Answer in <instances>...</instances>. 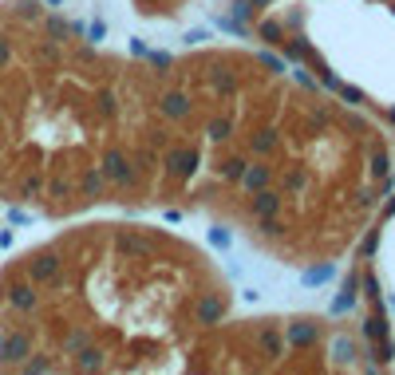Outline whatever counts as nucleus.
Returning <instances> with one entry per match:
<instances>
[{
    "label": "nucleus",
    "mask_w": 395,
    "mask_h": 375,
    "mask_svg": "<svg viewBox=\"0 0 395 375\" xmlns=\"http://www.w3.org/2000/svg\"><path fill=\"white\" fill-rule=\"evenodd\" d=\"M99 170H103V178L115 182V186H130V182H135V163H130V154H123V150H107Z\"/></svg>",
    "instance_id": "1"
},
{
    "label": "nucleus",
    "mask_w": 395,
    "mask_h": 375,
    "mask_svg": "<svg viewBox=\"0 0 395 375\" xmlns=\"http://www.w3.org/2000/svg\"><path fill=\"white\" fill-rule=\"evenodd\" d=\"M119 249L127 257H150V237H146V233H135V230H123L119 237Z\"/></svg>",
    "instance_id": "2"
},
{
    "label": "nucleus",
    "mask_w": 395,
    "mask_h": 375,
    "mask_svg": "<svg viewBox=\"0 0 395 375\" xmlns=\"http://www.w3.org/2000/svg\"><path fill=\"white\" fill-rule=\"evenodd\" d=\"M103 170H95V166H87V170H79V182H76V194L79 197H99L103 194Z\"/></svg>",
    "instance_id": "3"
},
{
    "label": "nucleus",
    "mask_w": 395,
    "mask_h": 375,
    "mask_svg": "<svg viewBox=\"0 0 395 375\" xmlns=\"http://www.w3.org/2000/svg\"><path fill=\"white\" fill-rule=\"evenodd\" d=\"M158 111H163L166 119H186V115H190V99H186V95H178V91H166V95H158Z\"/></svg>",
    "instance_id": "4"
},
{
    "label": "nucleus",
    "mask_w": 395,
    "mask_h": 375,
    "mask_svg": "<svg viewBox=\"0 0 395 375\" xmlns=\"http://www.w3.org/2000/svg\"><path fill=\"white\" fill-rule=\"evenodd\" d=\"M217 316H222V292H206L194 308V320L198 324H214Z\"/></svg>",
    "instance_id": "5"
},
{
    "label": "nucleus",
    "mask_w": 395,
    "mask_h": 375,
    "mask_svg": "<svg viewBox=\"0 0 395 375\" xmlns=\"http://www.w3.org/2000/svg\"><path fill=\"white\" fill-rule=\"evenodd\" d=\"M277 210H281V194H273V190H257V197H253V217H273Z\"/></svg>",
    "instance_id": "6"
},
{
    "label": "nucleus",
    "mask_w": 395,
    "mask_h": 375,
    "mask_svg": "<svg viewBox=\"0 0 395 375\" xmlns=\"http://www.w3.org/2000/svg\"><path fill=\"white\" fill-rule=\"evenodd\" d=\"M237 182L245 190H265L269 186V170H265V166H245V174H241Z\"/></svg>",
    "instance_id": "7"
},
{
    "label": "nucleus",
    "mask_w": 395,
    "mask_h": 375,
    "mask_svg": "<svg viewBox=\"0 0 395 375\" xmlns=\"http://www.w3.org/2000/svg\"><path fill=\"white\" fill-rule=\"evenodd\" d=\"M166 166H170L174 174H190L194 170V150H174L170 158H166Z\"/></svg>",
    "instance_id": "8"
},
{
    "label": "nucleus",
    "mask_w": 395,
    "mask_h": 375,
    "mask_svg": "<svg viewBox=\"0 0 395 375\" xmlns=\"http://www.w3.org/2000/svg\"><path fill=\"white\" fill-rule=\"evenodd\" d=\"M95 103H99V115H107V119H111V115H115V107H119V99H115V91H111V87H99Z\"/></svg>",
    "instance_id": "9"
},
{
    "label": "nucleus",
    "mask_w": 395,
    "mask_h": 375,
    "mask_svg": "<svg viewBox=\"0 0 395 375\" xmlns=\"http://www.w3.org/2000/svg\"><path fill=\"white\" fill-rule=\"evenodd\" d=\"M304 186H309V174H304V170H289V174H284V194H301Z\"/></svg>",
    "instance_id": "10"
},
{
    "label": "nucleus",
    "mask_w": 395,
    "mask_h": 375,
    "mask_svg": "<svg viewBox=\"0 0 395 375\" xmlns=\"http://www.w3.org/2000/svg\"><path fill=\"white\" fill-rule=\"evenodd\" d=\"M250 146H253L257 154H269V150L277 146V135H273V130H257V135L250 138Z\"/></svg>",
    "instance_id": "11"
},
{
    "label": "nucleus",
    "mask_w": 395,
    "mask_h": 375,
    "mask_svg": "<svg viewBox=\"0 0 395 375\" xmlns=\"http://www.w3.org/2000/svg\"><path fill=\"white\" fill-rule=\"evenodd\" d=\"M289 336H292L297 344H309V340H317V336H320V328H317V324H292Z\"/></svg>",
    "instance_id": "12"
},
{
    "label": "nucleus",
    "mask_w": 395,
    "mask_h": 375,
    "mask_svg": "<svg viewBox=\"0 0 395 375\" xmlns=\"http://www.w3.org/2000/svg\"><path fill=\"white\" fill-rule=\"evenodd\" d=\"M210 79H214V87H217V91H225V95H230L233 87H237V76H233V71H222V68H217Z\"/></svg>",
    "instance_id": "13"
},
{
    "label": "nucleus",
    "mask_w": 395,
    "mask_h": 375,
    "mask_svg": "<svg viewBox=\"0 0 395 375\" xmlns=\"http://www.w3.org/2000/svg\"><path fill=\"white\" fill-rule=\"evenodd\" d=\"M241 174H245V163H241V158H230V163H222V178H225V182H237Z\"/></svg>",
    "instance_id": "14"
},
{
    "label": "nucleus",
    "mask_w": 395,
    "mask_h": 375,
    "mask_svg": "<svg viewBox=\"0 0 395 375\" xmlns=\"http://www.w3.org/2000/svg\"><path fill=\"white\" fill-rule=\"evenodd\" d=\"M206 130H210V138H230L233 135V123L230 119H210Z\"/></svg>",
    "instance_id": "15"
},
{
    "label": "nucleus",
    "mask_w": 395,
    "mask_h": 375,
    "mask_svg": "<svg viewBox=\"0 0 395 375\" xmlns=\"http://www.w3.org/2000/svg\"><path fill=\"white\" fill-rule=\"evenodd\" d=\"M261 36H265V40H281V24H261Z\"/></svg>",
    "instance_id": "16"
},
{
    "label": "nucleus",
    "mask_w": 395,
    "mask_h": 375,
    "mask_svg": "<svg viewBox=\"0 0 395 375\" xmlns=\"http://www.w3.org/2000/svg\"><path fill=\"white\" fill-rule=\"evenodd\" d=\"M253 4H269V0H253Z\"/></svg>",
    "instance_id": "17"
}]
</instances>
